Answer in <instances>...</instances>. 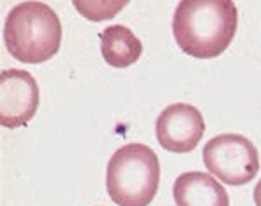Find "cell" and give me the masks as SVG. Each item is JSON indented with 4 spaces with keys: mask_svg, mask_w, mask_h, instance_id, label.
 Segmentation results:
<instances>
[{
    "mask_svg": "<svg viewBox=\"0 0 261 206\" xmlns=\"http://www.w3.org/2000/svg\"><path fill=\"white\" fill-rule=\"evenodd\" d=\"M239 11L231 0H183L172 18V35L185 54L199 60L228 49L237 32Z\"/></svg>",
    "mask_w": 261,
    "mask_h": 206,
    "instance_id": "1",
    "label": "cell"
},
{
    "mask_svg": "<svg viewBox=\"0 0 261 206\" xmlns=\"http://www.w3.org/2000/svg\"><path fill=\"white\" fill-rule=\"evenodd\" d=\"M61 21L47 4L21 2L12 7L4 25V42L18 61L39 65L56 56L61 48Z\"/></svg>",
    "mask_w": 261,
    "mask_h": 206,
    "instance_id": "2",
    "label": "cell"
},
{
    "mask_svg": "<svg viewBox=\"0 0 261 206\" xmlns=\"http://www.w3.org/2000/svg\"><path fill=\"white\" fill-rule=\"evenodd\" d=\"M159 180L157 154L143 144L120 147L107 168V191L119 206H148L159 191Z\"/></svg>",
    "mask_w": 261,
    "mask_h": 206,
    "instance_id": "3",
    "label": "cell"
},
{
    "mask_svg": "<svg viewBox=\"0 0 261 206\" xmlns=\"http://www.w3.org/2000/svg\"><path fill=\"white\" fill-rule=\"evenodd\" d=\"M209 173L228 186H246L259 171V154L249 138L225 133L211 138L202 150Z\"/></svg>",
    "mask_w": 261,
    "mask_h": 206,
    "instance_id": "4",
    "label": "cell"
},
{
    "mask_svg": "<svg viewBox=\"0 0 261 206\" xmlns=\"http://www.w3.org/2000/svg\"><path fill=\"white\" fill-rule=\"evenodd\" d=\"M40 103L35 77L27 70H4L0 77V121L4 128H21L33 119Z\"/></svg>",
    "mask_w": 261,
    "mask_h": 206,
    "instance_id": "5",
    "label": "cell"
},
{
    "mask_svg": "<svg viewBox=\"0 0 261 206\" xmlns=\"http://www.w3.org/2000/svg\"><path fill=\"white\" fill-rule=\"evenodd\" d=\"M204 131L205 123L200 110L188 103L169 105L155 123L159 144L174 154H187L197 149Z\"/></svg>",
    "mask_w": 261,
    "mask_h": 206,
    "instance_id": "6",
    "label": "cell"
},
{
    "mask_svg": "<svg viewBox=\"0 0 261 206\" xmlns=\"http://www.w3.org/2000/svg\"><path fill=\"white\" fill-rule=\"evenodd\" d=\"M176 206H230L225 187L211 173L187 171L179 175L172 187Z\"/></svg>",
    "mask_w": 261,
    "mask_h": 206,
    "instance_id": "7",
    "label": "cell"
},
{
    "mask_svg": "<svg viewBox=\"0 0 261 206\" xmlns=\"http://www.w3.org/2000/svg\"><path fill=\"white\" fill-rule=\"evenodd\" d=\"M101 54L113 68H127L140 60L143 53L141 40L124 25L107 27L99 35Z\"/></svg>",
    "mask_w": 261,
    "mask_h": 206,
    "instance_id": "8",
    "label": "cell"
},
{
    "mask_svg": "<svg viewBox=\"0 0 261 206\" xmlns=\"http://www.w3.org/2000/svg\"><path fill=\"white\" fill-rule=\"evenodd\" d=\"M252 194H254V204L256 206H261V180H259L258 184H256L254 192H252Z\"/></svg>",
    "mask_w": 261,
    "mask_h": 206,
    "instance_id": "9",
    "label": "cell"
}]
</instances>
